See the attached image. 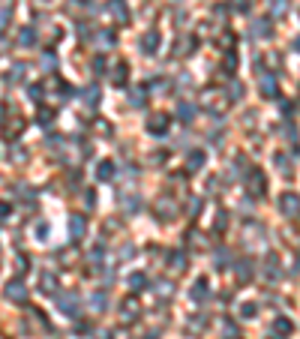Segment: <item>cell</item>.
<instances>
[{"instance_id":"obj_1","label":"cell","mask_w":300,"mask_h":339,"mask_svg":"<svg viewBox=\"0 0 300 339\" xmlns=\"http://www.w3.org/2000/svg\"><path fill=\"white\" fill-rule=\"evenodd\" d=\"M276 204H279L282 216H288V219H294V216H300V195H297V192H282Z\"/></svg>"},{"instance_id":"obj_2","label":"cell","mask_w":300,"mask_h":339,"mask_svg":"<svg viewBox=\"0 0 300 339\" xmlns=\"http://www.w3.org/2000/svg\"><path fill=\"white\" fill-rule=\"evenodd\" d=\"M57 306H60L63 315H78V294H72V291L60 294V297H57Z\"/></svg>"},{"instance_id":"obj_3","label":"cell","mask_w":300,"mask_h":339,"mask_svg":"<svg viewBox=\"0 0 300 339\" xmlns=\"http://www.w3.org/2000/svg\"><path fill=\"white\" fill-rule=\"evenodd\" d=\"M159 42H162L159 33H156V30H147V33L141 36V51H144V54H156V51H159Z\"/></svg>"},{"instance_id":"obj_4","label":"cell","mask_w":300,"mask_h":339,"mask_svg":"<svg viewBox=\"0 0 300 339\" xmlns=\"http://www.w3.org/2000/svg\"><path fill=\"white\" fill-rule=\"evenodd\" d=\"M249 189H252L255 195H264V192H267V183H264L261 168H252V171H249Z\"/></svg>"},{"instance_id":"obj_5","label":"cell","mask_w":300,"mask_h":339,"mask_svg":"<svg viewBox=\"0 0 300 339\" xmlns=\"http://www.w3.org/2000/svg\"><path fill=\"white\" fill-rule=\"evenodd\" d=\"M156 213H162V219H171V216L177 213V204H174V198H171V195H162V198L156 201Z\"/></svg>"},{"instance_id":"obj_6","label":"cell","mask_w":300,"mask_h":339,"mask_svg":"<svg viewBox=\"0 0 300 339\" xmlns=\"http://www.w3.org/2000/svg\"><path fill=\"white\" fill-rule=\"evenodd\" d=\"M108 12L123 24V21H129V9H126V0H108Z\"/></svg>"},{"instance_id":"obj_7","label":"cell","mask_w":300,"mask_h":339,"mask_svg":"<svg viewBox=\"0 0 300 339\" xmlns=\"http://www.w3.org/2000/svg\"><path fill=\"white\" fill-rule=\"evenodd\" d=\"M165 129H168V117H165V114L150 117V123H147V132H150V135H165Z\"/></svg>"},{"instance_id":"obj_8","label":"cell","mask_w":300,"mask_h":339,"mask_svg":"<svg viewBox=\"0 0 300 339\" xmlns=\"http://www.w3.org/2000/svg\"><path fill=\"white\" fill-rule=\"evenodd\" d=\"M6 297H9L12 303H24V300H27V291H24L21 282H9V285H6Z\"/></svg>"},{"instance_id":"obj_9","label":"cell","mask_w":300,"mask_h":339,"mask_svg":"<svg viewBox=\"0 0 300 339\" xmlns=\"http://www.w3.org/2000/svg\"><path fill=\"white\" fill-rule=\"evenodd\" d=\"M69 231H72V240H81L84 231H87V219L84 216H72L69 219Z\"/></svg>"},{"instance_id":"obj_10","label":"cell","mask_w":300,"mask_h":339,"mask_svg":"<svg viewBox=\"0 0 300 339\" xmlns=\"http://www.w3.org/2000/svg\"><path fill=\"white\" fill-rule=\"evenodd\" d=\"M39 291L42 294H54L57 291V276L54 273H42L39 276Z\"/></svg>"},{"instance_id":"obj_11","label":"cell","mask_w":300,"mask_h":339,"mask_svg":"<svg viewBox=\"0 0 300 339\" xmlns=\"http://www.w3.org/2000/svg\"><path fill=\"white\" fill-rule=\"evenodd\" d=\"M210 294V285H207V279L201 276V279H195V285H192V300H201V297H207Z\"/></svg>"},{"instance_id":"obj_12","label":"cell","mask_w":300,"mask_h":339,"mask_svg":"<svg viewBox=\"0 0 300 339\" xmlns=\"http://www.w3.org/2000/svg\"><path fill=\"white\" fill-rule=\"evenodd\" d=\"M18 42H21L24 48H30V45L36 42V27H24V30L18 33Z\"/></svg>"},{"instance_id":"obj_13","label":"cell","mask_w":300,"mask_h":339,"mask_svg":"<svg viewBox=\"0 0 300 339\" xmlns=\"http://www.w3.org/2000/svg\"><path fill=\"white\" fill-rule=\"evenodd\" d=\"M168 267L171 270H186V255L183 252H171L168 255Z\"/></svg>"},{"instance_id":"obj_14","label":"cell","mask_w":300,"mask_h":339,"mask_svg":"<svg viewBox=\"0 0 300 339\" xmlns=\"http://www.w3.org/2000/svg\"><path fill=\"white\" fill-rule=\"evenodd\" d=\"M96 177H99V180H111V177H114V162H108V159H105V162H99Z\"/></svg>"},{"instance_id":"obj_15","label":"cell","mask_w":300,"mask_h":339,"mask_svg":"<svg viewBox=\"0 0 300 339\" xmlns=\"http://www.w3.org/2000/svg\"><path fill=\"white\" fill-rule=\"evenodd\" d=\"M96 45H99V48L114 45V33H111V30H99V33H96Z\"/></svg>"},{"instance_id":"obj_16","label":"cell","mask_w":300,"mask_h":339,"mask_svg":"<svg viewBox=\"0 0 300 339\" xmlns=\"http://www.w3.org/2000/svg\"><path fill=\"white\" fill-rule=\"evenodd\" d=\"M285 12H288V0H270V15L282 18Z\"/></svg>"},{"instance_id":"obj_17","label":"cell","mask_w":300,"mask_h":339,"mask_svg":"<svg viewBox=\"0 0 300 339\" xmlns=\"http://www.w3.org/2000/svg\"><path fill=\"white\" fill-rule=\"evenodd\" d=\"M261 87H264V93H267V99H273V96H279V90H276V84H273V78H270V75H264V78H261Z\"/></svg>"},{"instance_id":"obj_18","label":"cell","mask_w":300,"mask_h":339,"mask_svg":"<svg viewBox=\"0 0 300 339\" xmlns=\"http://www.w3.org/2000/svg\"><path fill=\"white\" fill-rule=\"evenodd\" d=\"M192 114H195V108H192L189 102H180V105H177V117H183V123H189Z\"/></svg>"},{"instance_id":"obj_19","label":"cell","mask_w":300,"mask_h":339,"mask_svg":"<svg viewBox=\"0 0 300 339\" xmlns=\"http://www.w3.org/2000/svg\"><path fill=\"white\" fill-rule=\"evenodd\" d=\"M135 315H138V303L126 297V300H123V318L129 321V318H135Z\"/></svg>"},{"instance_id":"obj_20","label":"cell","mask_w":300,"mask_h":339,"mask_svg":"<svg viewBox=\"0 0 300 339\" xmlns=\"http://www.w3.org/2000/svg\"><path fill=\"white\" fill-rule=\"evenodd\" d=\"M201 165H204V153L195 150V153L189 156V171H201Z\"/></svg>"},{"instance_id":"obj_21","label":"cell","mask_w":300,"mask_h":339,"mask_svg":"<svg viewBox=\"0 0 300 339\" xmlns=\"http://www.w3.org/2000/svg\"><path fill=\"white\" fill-rule=\"evenodd\" d=\"M129 285H132V291H141V288L147 285V276H144V273H132V276H129Z\"/></svg>"},{"instance_id":"obj_22","label":"cell","mask_w":300,"mask_h":339,"mask_svg":"<svg viewBox=\"0 0 300 339\" xmlns=\"http://www.w3.org/2000/svg\"><path fill=\"white\" fill-rule=\"evenodd\" d=\"M255 36H270V21H255Z\"/></svg>"},{"instance_id":"obj_23","label":"cell","mask_w":300,"mask_h":339,"mask_svg":"<svg viewBox=\"0 0 300 339\" xmlns=\"http://www.w3.org/2000/svg\"><path fill=\"white\" fill-rule=\"evenodd\" d=\"M126 81V63H117L114 66V84H123Z\"/></svg>"},{"instance_id":"obj_24","label":"cell","mask_w":300,"mask_h":339,"mask_svg":"<svg viewBox=\"0 0 300 339\" xmlns=\"http://www.w3.org/2000/svg\"><path fill=\"white\" fill-rule=\"evenodd\" d=\"M21 75H24V66H21V63H15V66L9 69V75H6V81H21Z\"/></svg>"},{"instance_id":"obj_25","label":"cell","mask_w":300,"mask_h":339,"mask_svg":"<svg viewBox=\"0 0 300 339\" xmlns=\"http://www.w3.org/2000/svg\"><path fill=\"white\" fill-rule=\"evenodd\" d=\"M90 303H93V309H96V312H102V309H105V294H102V291H99V294H93V297H90Z\"/></svg>"},{"instance_id":"obj_26","label":"cell","mask_w":300,"mask_h":339,"mask_svg":"<svg viewBox=\"0 0 300 339\" xmlns=\"http://www.w3.org/2000/svg\"><path fill=\"white\" fill-rule=\"evenodd\" d=\"M84 96H87V105H99V90H96V87H87Z\"/></svg>"},{"instance_id":"obj_27","label":"cell","mask_w":300,"mask_h":339,"mask_svg":"<svg viewBox=\"0 0 300 339\" xmlns=\"http://www.w3.org/2000/svg\"><path fill=\"white\" fill-rule=\"evenodd\" d=\"M51 117H54V111H51V108H39V123H42V126H48V123H51Z\"/></svg>"},{"instance_id":"obj_28","label":"cell","mask_w":300,"mask_h":339,"mask_svg":"<svg viewBox=\"0 0 300 339\" xmlns=\"http://www.w3.org/2000/svg\"><path fill=\"white\" fill-rule=\"evenodd\" d=\"M276 264H279V261L270 255V258H267V276H270V279H273V276H279V267H276Z\"/></svg>"},{"instance_id":"obj_29","label":"cell","mask_w":300,"mask_h":339,"mask_svg":"<svg viewBox=\"0 0 300 339\" xmlns=\"http://www.w3.org/2000/svg\"><path fill=\"white\" fill-rule=\"evenodd\" d=\"M9 15H12V3H6V6H0V27L9 21Z\"/></svg>"},{"instance_id":"obj_30","label":"cell","mask_w":300,"mask_h":339,"mask_svg":"<svg viewBox=\"0 0 300 339\" xmlns=\"http://www.w3.org/2000/svg\"><path fill=\"white\" fill-rule=\"evenodd\" d=\"M240 96H243V87H240V84H237V81H231V99H234V102H237V99H240Z\"/></svg>"},{"instance_id":"obj_31","label":"cell","mask_w":300,"mask_h":339,"mask_svg":"<svg viewBox=\"0 0 300 339\" xmlns=\"http://www.w3.org/2000/svg\"><path fill=\"white\" fill-rule=\"evenodd\" d=\"M132 96H135V99H132V105H135V108H141V105H144V93H141V90H132Z\"/></svg>"},{"instance_id":"obj_32","label":"cell","mask_w":300,"mask_h":339,"mask_svg":"<svg viewBox=\"0 0 300 339\" xmlns=\"http://www.w3.org/2000/svg\"><path fill=\"white\" fill-rule=\"evenodd\" d=\"M240 315H243V318H255V306H252V303H246V306H243V312H240Z\"/></svg>"},{"instance_id":"obj_33","label":"cell","mask_w":300,"mask_h":339,"mask_svg":"<svg viewBox=\"0 0 300 339\" xmlns=\"http://www.w3.org/2000/svg\"><path fill=\"white\" fill-rule=\"evenodd\" d=\"M30 99L39 102V99H42V87H30Z\"/></svg>"},{"instance_id":"obj_34","label":"cell","mask_w":300,"mask_h":339,"mask_svg":"<svg viewBox=\"0 0 300 339\" xmlns=\"http://www.w3.org/2000/svg\"><path fill=\"white\" fill-rule=\"evenodd\" d=\"M276 327H279V330H282V333H288V330H291V324H288V321H285V318H279V321H276Z\"/></svg>"},{"instance_id":"obj_35","label":"cell","mask_w":300,"mask_h":339,"mask_svg":"<svg viewBox=\"0 0 300 339\" xmlns=\"http://www.w3.org/2000/svg\"><path fill=\"white\" fill-rule=\"evenodd\" d=\"M42 66H45V69H51V66H54V57H51V54H45V57H42Z\"/></svg>"},{"instance_id":"obj_36","label":"cell","mask_w":300,"mask_h":339,"mask_svg":"<svg viewBox=\"0 0 300 339\" xmlns=\"http://www.w3.org/2000/svg\"><path fill=\"white\" fill-rule=\"evenodd\" d=\"M225 228V213H219V219H216V231H222Z\"/></svg>"},{"instance_id":"obj_37","label":"cell","mask_w":300,"mask_h":339,"mask_svg":"<svg viewBox=\"0 0 300 339\" xmlns=\"http://www.w3.org/2000/svg\"><path fill=\"white\" fill-rule=\"evenodd\" d=\"M36 234H39V237H45V234H48V225H45V222H39V228H36Z\"/></svg>"},{"instance_id":"obj_38","label":"cell","mask_w":300,"mask_h":339,"mask_svg":"<svg viewBox=\"0 0 300 339\" xmlns=\"http://www.w3.org/2000/svg\"><path fill=\"white\" fill-rule=\"evenodd\" d=\"M231 6H234V9H246V0H234Z\"/></svg>"},{"instance_id":"obj_39","label":"cell","mask_w":300,"mask_h":339,"mask_svg":"<svg viewBox=\"0 0 300 339\" xmlns=\"http://www.w3.org/2000/svg\"><path fill=\"white\" fill-rule=\"evenodd\" d=\"M294 48H297V51H300V39H297V42H294Z\"/></svg>"},{"instance_id":"obj_40","label":"cell","mask_w":300,"mask_h":339,"mask_svg":"<svg viewBox=\"0 0 300 339\" xmlns=\"http://www.w3.org/2000/svg\"><path fill=\"white\" fill-rule=\"evenodd\" d=\"M0 51H3V39H0Z\"/></svg>"}]
</instances>
